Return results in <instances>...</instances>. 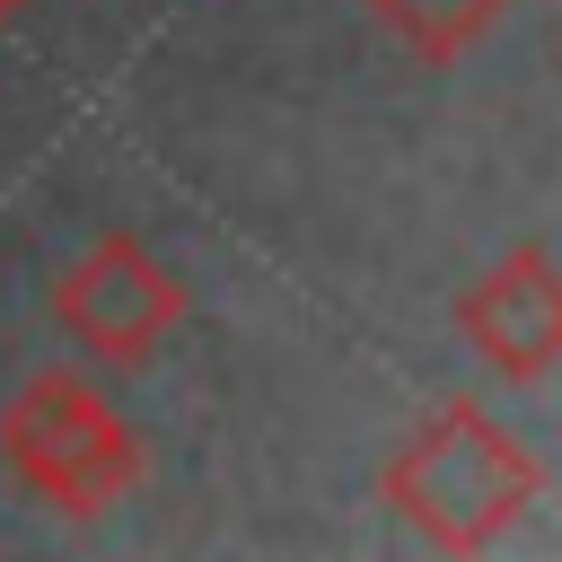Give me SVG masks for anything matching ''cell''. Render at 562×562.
I'll list each match as a JSON object with an SVG mask.
<instances>
[{
  "label": "cell",
  "instance_id": "cell-6",
  "mask_svg": "<svg viewBox=\"0 0 562 562\" xmlns=\"http://www.w3.org/2000/svg\"><path fill=\"white\" fill-rule=\"evenodd\" d=\"M18 18H26V0H0V35H9V26H18Z\"/></svg>",
  "mask_w": 562,
  "mask_h": 562
},
{
  "label": "cell",
  "instance_id": "cell-3",
  "mask_svg": "<svg viewBox=\"0 0 562 562\" xmlns=\"http://www.w3.org/2000/svg\"><path fill=\"white\" fill-rule=\"evenodd\" d=\"M53 325H61L88 360L140 369V360L184 325V281H176V263L149 255V237L105 228V237H88V246L53 272Z\"/></svg>",
  "mask_w": 562,
  "mask_h": 562
},
{
  "label": "cell",
  "instance_id": "cell-4",
  "mask_svg": "<svg viewBox=\"0 0 562 562\" xmlns=\"http://www.w3.org/2000/svg\"><path fill=\"white\" fill-rule=\"evenodd\" d=\"M457 334L474 342L483 369L501 378H544L562 360V263L544 246H509L465 299H457Z\"/></svg>",
  "mask_w": 562,
  "mask_h": 562
},
{
  "label": "cell",
  "instance_id": "cell-1",
  "mask_svg": "<svg viewBox=\"0 0 562 562\" xmlns=\"http://www.w3.org/2000/svg\"><path fill=\"white\" fill-rule=\"evenodd\" d=\"M378 492L430 553H483L527 518V501L544 492V465L483 404L457 395V404H439V413H422L404 430V448L386 457Z\"/></svg>",
  "mask_w": 562,
  "mask_h": 562
},
{
  "label": "cell",
  "instance_id": "cell-2",
  "mask_svg": "<svg viewBox=\"0 0 562 562\" xmlns=\"http://www.w3.org/2000/svg\"><path fill=\"white\" fill-rule=\"evenodd\" d=\"M0 465H9L18 492H35L61 518H105L149 474L140 430L79 369H35V378L9 386V404H0Z\"/></svg>",
  "mask_w": 562,
  "mask_h": 562
},
{
  "label": "cell",
  "instance_id": "cell-5",
  "mask_svg": "<svg viewBox=\"0 0 562 562\" xmlns=\"http://www.w3.org/2000/svg\"><path fill=\"white\" fill-rule=\"evenodd\" d=\"M422 61H457V53H474L492 26H501V9L509 0H369Z\"/></svg>",
  "mask_w": 562,
  "mask_h": 562
}]
</instances>
